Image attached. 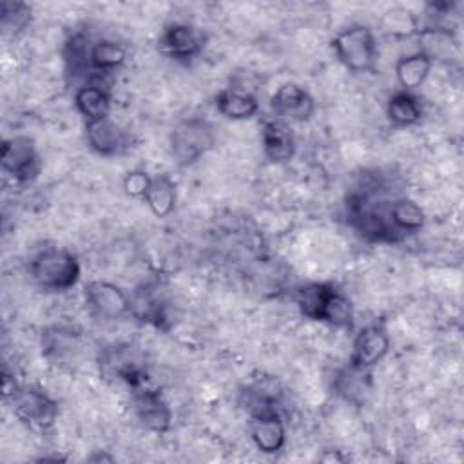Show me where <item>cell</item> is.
<instances>
[{
    "mask_svg": "<svg viewBox=\"0 0 464 464\" xmlns=\"http://www.w3.org/2000/svg\"><path fill=\"white\" fill-rule=\"evenodd\" d=\"M392 199L362 185L352 188L344 198V216L350 228L366 243L393 245L404 236L393 227L388 207Z\"/></svg>",
    "mask_w": 464,
    "mask_h": 464,
    "instance_id": "cell-1",
    "label": "cell"
},
{
    "mask_svg": "<svg viewBox=\"0 0 464 464\" xmlns=\"http://www.w3.org/2000/svg\"><path fill=\"white\" fill-rule=\"evenodd\" d=\"M33 283L47 292H65L76 286L82 276V266L69 248L65 246H44L38 250L27 265Z\"/></svg>",
    "mask_w": 464,
    "mask_h": 464,
    "instance_id": "cell-2",
    "label": "cell"
},
{
    "mask_svg": "<svg viewBox=\"0 0 464 464\" xmlns=\"http://www.w3.org/2000/svg\"><path fill=\"white\" fill-rule=\"evenodd\" d=\"M216 140L218 136L212 121L203 116H188L172 127L169 147L179 167H190L214 149Z\"/></svg>",
    "mask_w": 464,
    "mask_h": 464,
    "instance_id": "cell-3",
    "label": "cell"
},
{
    "mask_svg": "<svg viewBox=\"0 0 464 464\" xmlns=\"http://www.w3.org/2000/svg\"><path fill=\"white\" fill-rule=\"evenodd\" d=\"M335 58L353 74L375 71L379 47L373 31L368 25L355 24L341 29L330 42Z\"/></svg>",
    "mask_w": 464,
    "mask_h": 464,
    "instance_id": "cell-4",
    "label": "cell"
},
{
    "mask_svg": "<svg viewBox=\"0 0 464 464\" xmlns=\"http://www.w3.org/2000/svg\"><path fill=\"white\" fill-rule=\"evenodd\" d=\"M9 401L14 417L34 431L49 430L58 419V402L36 384H20Z\"/></svg>",
    "mask_w": 464,
    "mask_h": 464,
    "instance_id": "cell-5",
    "label": "cell"
},
{
    "mask_svg": "<svg viewBox=\"0 0 464 464\" xmlns=\"http://www.w3.org/2000/svg\"><path fill=\"white\" fill-rule=\"evenodd\" d=\"M83 299L89 314L96 319L114 321V319L132 315L130 295L111 281H105V279L89 281L83 290Z\"/></svg>",
    "mask_w": 464,
    "mask_h": 464,
    "instance_id": "cell-6",
    "label": "cell"
},
{
    "mask_svg": "<svg viewBox=\"0 0 464 464\" xmlns=\"http://www.w3.org/2000/svg\"><path fill=\"white\" fill-rule=\"evenodd\" d=\"M100 370L105 377L127 384L130 390L145 384L147 368L140 352L130 344H114L100 353Z\"/></svg>",
    "mask_w": 464,
    "mask_h": 464,
    "instance_id": "cell-7",
    "label": "cell"
},
{
    "mask_svg": "<svg viewBox=\"0 0 464 464\" xmlns=\"http://www.w3.org/2000/svg\"><path fill=\"white\" fill-rule=\"evenodd\" d=\"M0 161L2 170L16 183H29L36 179L42 170V160L33 138L22 134L4 140Z\"/></svg>",
    "mask_w": 464,
    "mask_h": 464,
    "instance_id": "cell-8",
    "label": "cell"
},
{
    "mask_svg": "<svg viewBox=\"0 0 464 464\" xmlns=\"http://www.w3.org/2000/svg\"><path fill=\"white\" fill-rule=\"evenodd\" d=\"M130 406L136 420L149 431L165 433L172 426V408L163 393L152 386L141 384L132 390Z\"/></svg>",
    "mask_w": 464,
    "mask_h": 464,
    "instance_id": "cell-9",
    "label": "cell"
},
{
    "mask_svg": "<svg viewBox=\"0 0 464 464\" xmlns=\"http://www.w3.org/2000/svg\"><path fill=\"white\" fill-rule=\"evenodd\" d=\"M205 45L207 36L203 31L185 22L169 24L158 40V49L170 60L181 63L196 60L203 53Z\"/></svg>",
    "mask_w": 464,
    "mask_h": 464,
    "instance_id": "cell-10",
    "label": "cell"
},
{
    "mask_svg": "<svg viewBox=\"0 0 464 464\" xmlns=\"http://www.w3.org/2000/svg\"><path fill=\"white\" fill-rule=\"evenodd\" d=\"M390 348H392V339L386 326L381 323L366 324L353 337L348 364L352 368L370 372L388 355Z\"/></svg>",
    "mask_w": 464,
    "mask_h": 464,
    "instance_id": "cell-11",
    "label": "cell"
},
{
    "mask_svg": "<svg viewBox=\"0 0 464 464\" xmlns=\"http://www.w3.org/2000/svg\"><path fill=\"white\" fill-rule=\"evenodd\" d=\"M270 109L283 121H308L315 112L314 96L299 83H281L270 96Z\"/></svg>",
    "mask_w": 464,
    "mask_h": 464,
    "instance_id": "cell-12",
    "label": "cell"
},
{
    "mask_svg": "<svg viewBox=\"0 0 464 464\" xmlns=\"http://www.w3.org/2000/svg\"><path fill=\"white\" fill-rule=\"evenodd\" d=\"M85 141L87 147L102 158L121 156L130 147L129 132L111 116L94 121H85Z\"/></svg>",
    "mask_w": 464,
    "mask_h": 464,
    "instance_id": "cell-13",
    "label": "cell"
},
{
    "mask_svg": "<svg viewBox=\"0 0 464 464\" xmlns=\"http://www.w3.org/2000/svg\"><path fill=\"white\" fill-rule=\"evenodd\" d=\"M283 390L276 377H254L239 392V404L248 417L281 413Z\"/></svg>",
    "mask_w": 464,
    "mask_h": 464,
    "instance_id": "cell-14",
    "label": "cell"
},
{
    "mask_svg": "<svg viewBox=\"0 0 464 464\" xmlns=\"http://www.w3.org/2000/svg\"><path fill=\"white\" fill-rule=\"evenodd\" d=\"M74 107L85 121L109 118L112 98L102 76H91L74 92Z\"/></svg>",
    "mask_w": 464,
    "mask_h": 464,
    "instance_id": "cell-15",
    "label": "cell"
},
{
    "mask_svg": "<svg viewBox=\"0 0 464 464\" xmlns=\"http://www.w3.org/2000/svg\"><path fill=\"white\" fill-rule=\"evenodd\" d=\"M261 149H263V156L270 163L281 165L290 161L295 154V136L290 123L279 118L263 121Z\"/></svg>",
    "mask_w": 464,
    "mask_h": 464,
    "instance_id": "cell-16",
    "label": "cell"
},
{
    "mask_svg": "<svg viewBox=\"0 0 464 464\" xmlns=\"http://www.w3.org/2000/svg\"><path fill=\"white\" fill-rule=\"evenodd\" d=\"M250 439L261 453H279L286 444V426L283 415L266 413L250 417Z\"/></svg>",
    "mask_w": 464,
    "mask_h": 464,
    "instance_id": "cell-17",
    "label": "cell"
},
{
    "mask_svg": "<svg viewBox=\"0 0 464 464\" xmlns=\"http://www.w3.org/2000/svg\"><path fill=\"white\" fill-rule=\"evenodd\" d=\"M216 111L234 121L250 120L259 112V100L246 89L241 87H225L214 96Z\"/></svg>",
    "mask_w": 464,
    "mask_h": 464,
    "instance_id": "cell-18",
    "label": "cell"
},
{
    "mask_svg": "<svg viewBox=\"0 0 464 464\" xmlns=\"http://www.w3.org/2000/svg\"><path fill=\"white\" fill-rule=\"evenodd\" d=\"M335 290H337V286L334 283H326V281H314V283L301 285L295 292V304H297L301 315L310 321L323 323L328 303H330L332 295L335 294Z\"/></svg>",
    "mask_w": 464,
    "mask_h": 464,
    "instance_id": "cell-19",
    "label": "cell"
},
{
    "mask_svg": "<svg viewBox=\"0 0 464 464\" xmlns=\"http://www.w3.org/2000/svg\"><path fill=\"white\" fill-rule=\"evenodd\" d=\"M433 69V60L424 54L422 51H415L410 54H404L395 63V78L402 91L413 92L419 89L430 76Z\"/></svg>",
    "mask_w": 464,
    "mask_h": 464,
    "instance_id": "cell-20",
    "label": "cell"
},
{
    "mask_svg": "<svg viewBox=\"0 0 464 464\" xmlns=\"http://www.w3.org/2000/svg\"><path fill=\"white\" fill-rule=\"evenodd\" d=\"M143 201L147 203L149 210L156 216V218H167L174 212L176 208V201H178V188H176V181L165 174H154L150 178L149 188L143 196Z\"/></svg>",
    "mask_w": 464,
    "mask_h": 464,
    "instance_id": "cell-21",
    "label": "cell"
},
{
    "mask_svg": "<svg viewBox=\"0 0 464 464\" xmlns=\"http://www.w3.org/2000/svg\"><path fill=\"white\" fill-rule=\"evenodd\" d=\"M422 103L410 91H395L386 102V118L395 127H411L422 120Z\"/></svg>",
    "mask_w": 464,
    "mask_h": 464,
    "instance_id": "cell-22",
    "label": "cell"
},
{
    "mask_svg": "<svg viewBox=\"0 0 464 464\" xmlns=\"http://www.w3.org/2000/svg\"><path fill=\"white\" fill-rule=\"evenodd\" d=\"M388 214H390V219H392L393 227L402 236L420 232V228L426 223V214H424L422 207L415 199H411L408 196L393 198L390 201Z\"/></svg>",
    "mask_w": 464,
    "mask_h": 464,
    "instance_id": "cell-23",
    "label": "cell"
},
{
    "mask_svg": "<svg viewBox=\"0 0 464 464\" xmlns=\"http://www.w3.org/2000/svg\"><path fill=\"white\" fill-rule=\"evenodd\" d=\"M127 62V49L114 40H96L91 49V76L116 72ZM89 76V78H91Z\"/></svg>",
    "mask_w": 464,
    "mask_h": 464,
    "instance_id": "cell-24",
    "label": "cell"
},
{
    "mask_svg": "<svg viewBox=\"0 0 464 464\" xmlns=\"http://www.w3.org/2000/svg\"><path fill=\"white\" fill-rule=\"evenodd\" d=\"M92 40L89 38L87 33L83 31H74L63 44L62 56L65 63V71L71 76L78 74H87L91 72V49H92Z\"/></svg>",
    "mask_w": 464,
    "mask_h": 464,
    "instance_id": "cell-25",
    "label": "cell"
},
{
    "mask_svg": "<svg viewBox=\"0 0 464 464\" xmlns=\"http://www.w3.org/2000/svg\"><path fill=\"white\" fill-rule=\"evenodd\" d=\"M78 337L80 334L72 328L54 326L49 332L44 334L42 339V350L44 355L53 361H65L72 357L74 348H78Z\"/></svg>",
    "mask_w": 464,
    "mask_h": 464,
    "instance_id": "cell-26",
    "label": "cell"
},
{
    "mask_svg": "<svg viewBox=\"0 0 464 464\" xmlns=\"http://www.w3.org/2000/svg\"><path fill=\"white\" fill-rule=\"evenodd\" d=\"M368 375H370L368 370H357L348 364L343 370H339V373L335 375L334 388L341 397L355 402L357 399L362 397L364 392H368V384H366Z\"/></svg>",
    "mask_w": 464,
    "mask_h": 464,
    "instance_id": "cell-27",
    "label": "cell"
},
{
    "mask_svg": "<svg viewBox=\"0 0 464 464\" xmlns=\"http://www.w3.org/2000/svg\"><path fill=\"white\" fill-rule=\"evenodd\" d=\"M33 20V9L25 2H2L0 4V22L4 33L18 34Z\"/></svg>",
    "mask_w": 464,
    "mask_h": 464,
    "instance_id": "cell-28",
    "label": "cell"
},
{
    "mask_svg": "<svg viewBox=\"0 0 464 464\" xmlns=\"http://www.w3.org/2000/svg\"><path fill=\"white\" fill-rule=\"evenodd\" d=\"M150 174L143 169H134V170H129L125 176H123V190L129 198H136V199H143L147 188H149V183H150Z\"/></svg>",
    "mask_w": 464,
    "mask_h": 464,
    "instance_id": "cell-29",
    "label": "cell"
},
{
    "mask_svg": "<svg viewBox=\"0 0 464 464\" xmlns=\"http://www.w3.org/2000/svg\"><path fill=\"white\" fill-rule=\"evenodd\" d=\"M337 451L339 450H335V453H332V455H323L321 457V460H324V462H344V460H348V457H344V455H337Z\"/></svg>",
    "mask_w": 464,
    "mask_h": 464,
    "instance_id": "cell-30",
    "label": "cell"
}]
</instances>
